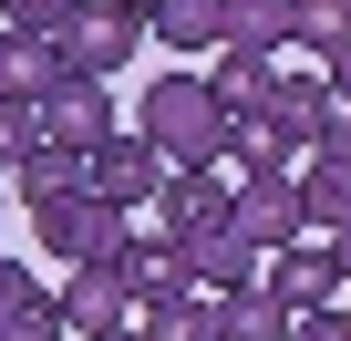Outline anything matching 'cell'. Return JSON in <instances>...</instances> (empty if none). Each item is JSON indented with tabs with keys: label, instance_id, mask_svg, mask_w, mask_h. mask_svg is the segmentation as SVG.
Listing matches in <instances>:
<instances>
[{
	"label": "cell",
	"instance_id": "obj_1",
	"mask_svg": "<svg viewBox=\"0 0 351 341\" xmlns=\"http://www.w3.org/2000/svg\"><path fill=\"white\" fill-rule=\"evenodd\" d=\"M134 134H145L165 165H217V155H228V114H217L207 73H155V93L134 104Z\"/></svg>",
	"mask_w": 351,
	"mask_h": 341
},
{
	"label": "cell",
	"instance_id": "obj_2",
	"mask_svg": "<svg viewBox=\"0 0 351 341\" xmlns=\"http://www.w3.org/2000/svg\"><path fill=\"white\" fill-rule=\"evenodd\" d=\"M52 42H62V73H83V83H114V73L134 62L145 21H134V0H73Z\"/></svg>",
	"mask_w": 351,
	"mask_h": 341
},
{
	"label": "cell",
	"instance_id": "obj_3",
	"mask_svg": "<svg viewBox=\"0 0 351 341\" xmlns=\"http://www.w3.org/2000/svg\"><path fill=\"white\" fill-rule=\"evenodd\" d=\"M32 228H42V259H73V269H93L134 217L124 207H104L93 187H73V197H52V207H32Z\"/></svg>",
	"mask_w": 351,
	"mask_h": 341
},
{
	"label": "cell",
	"instance_id": "obj_4",
	"mask_svg": "<svg viewBox=\"0 0 351 341\" xmlns=\"http://www.w3.org/2000/svg\"><path fill=\"white\" fill-rule=\"evenodd\" d=\"M32 124H42V145H62V155H93V145L114 134V93H104V83H83V73H62V83L32 104Z\"/></svg>",
	"mask_w": 351,
	"mask_h": 341
},
{
	"label": "cell",
	"instance_id": "obj_5",
	"mask_svg": "<svg viewBox=\"0 0 351 341\" xmlns=\"http://www.w3.org/2000/svg\"><path fill=\"white\" fill-rule=\"evenodd\" d=\"M228 228H238L248 248H289V238H310L289 176H228Z\"/></svg>",
	"mask_w": 351,
	"mask_h": 341
},
{
	"label": "cell",
	"instance_id": "obj_6",
	"mask_svg": "<svg viewBox=\"0 0 351 341\" xmlns=\"http://www.w3.org/2000/svg\"><path fill=\"white\" fill-rule=\"evenodd\" d=\"M52 320H62V341H104V331H134V290L93 259V269H73L62 290H52Z\"/></svg>",
	"mask_w": 351,
	"mask_h": 341
},
{
	"label": "cell",
	"instance_id": "obj_7",
	"mask_svg": "<svg viewBox=\"0 0 351 341\" xmlns=\"http://www.w3.org/2000/svg\"><path fill=\"white\" fill-rule=\"evenodd\" d=\"M207 228H228V165H165L155 238H207Z\"/></svg>",
	"mask_w": 351,
	"mask_h": 341
},
{
	"label": "cell",
	"instance_id": "obj_8",
	"mask_svg": "<svg viewBox=\"0 0 351 341\" xmlns=\"http://www.w3.org/2000/svg\"><path fill=\"white\" fill-rule=\"evenodd\" d=\"M83 187H93L104 207H124V217H134V207L165 187V155H155L145 134H104V145L83 155Z\"/></svg>",
	"mask_w": 351,
	"mask_h": 341
},
{
	"label": "cell",
	"instance_id": "obj_9",
	"mask_svg": "<svg viewBox=\"0 0 351 341\" xmlns=\"http://www.w3.org/2000/svg\"><path fill=\"white\" fill-rule=\"evenodd\" d=\"M258 114H269V134H279L289 155H310V145L330 134V114H341V104H330V83H320V73H269V104H258Z\"/></svg>",
	"mask_w": 351,
	"mask_h": 341
},
{
	"label": "cell",
	"instance_id": "obj_10",
	"mask_svg": "<svg viewBox=\"0 0 351 341\" xmlns=\"http://www.w3.org/2000/svg\"><path fill=\"white\" fill-rule=\"evenodd\" d=\"M258 259H269V248H248L238 228H207V238H186V290L238 300V290H258Z\"/></svg>",
	"mask_w": 351,
	"mask_h": 341
},
{
	"label": "cell",
	"instance_id": "obj_11",
	"mask_svg": "<svg viewBox=\"0 0 351 341\" xmlns=\"http://www.w3.org/2000/svg\"><path fill=\"white\" fill-rule=\"evenodd\" d=\"M258 290H269L279 310H320V300H341V279H330L320 238H289V248H269V259H258Z\"/></svg>",
	"mask_w": 351,
	"mask_h": 341
},
{
	"label": "cell",
	"instance_id": "obj_12",
	"mask_svg": "<svg viewBox=\"0 0 351 341\" xmlns=\"http://www.w3.org/2000/svg\"><path fill=\"white\" fill-rule=\"evenodd\" d=\"M134 21H145L165 52H217V42H228V0H134Z\"/></svg>",
	"mask_w": 351,
	"mask_h": 341
},
{
	"label": "cell",
	"instance_id": "obj_13",
	"mask_svg": "<svg viewBox=\"0 0 351 341\" xmlns=\"http://www.w3.org/2000/svg\"><path fill=\"white\" fill-rule=\"evenodd\" d=\"M134 341H217V300L207 290H145L134 300Z\"/></svg>",
	"mask_w": 351,
	"mask_h": 341
},
{
	"label": "cell",
	"instance_id": "obj_14",
	"mask_svg": "<svg viewBox=\"0 0 351 341\" xmlns=\"http://www.w3.org/2000/svg\"><path fill=\"white\" fill-rule=\"evenodd\" d=\"M62 83V42L52 32H0V93L11 104H42Z\"/></svg>",
	"mask_w": 351,
	"mask_h": 341
},
{
	"label": "cell",
	"instance_id": "obj_15",
	"mask_svg": "<svg viewBox=\"0 0 351 341\" xmlns=\"http://www.w3.org/2000/svg\"><path fill=\"white\" fill-rule=\"evenodd\" d=\"M289 42H300V0H228V52L279 62Z\"/></svg>",
	"mask_w": 351,
	"mask_h": 341
},
{
	"label": "cell",
	"instance_id": "obj_16",
	"mask_svg": "<svg viewBox=\"0 0 351 341\" xmlns=\"http://www.w3.org/2000/svg\"><path fill=\"white\" fill-rule=\"evenodd\" d=\"M300 217H310V238H330V228H351V165L341 155H300Z\"/></svg>",
	"mask_w": 351,
	"mask_h": 341
},
{
	"label": "cell",
	"instance_id": "obj_17",
	"mask_svg": "<svg viewBox=\"0 0 351 341\" xmlns=\"http://www.w3.org/2000/svg\"><path fill=\"white\" fill-rule=\"evenodd\" d=\"M269 73H279V62H258V52H228V42H217V73H207L217 114H228V124H238V114H258V104H269Z\"/></svg>",
	"mask_w": 351,
	"mask_h": 341
},
{
	"label": "cell",
	"instance_id": "obj_18",
	"mask_svg": "<svg viewBox=\"0 0 351 341\" xmlns=\"http://www.w3.org/2000/svg\"><path fill=\"white\" fill-rule=\"evenodd\" d=\"M11 187H21V207H52V197H73V187H83V155H62V145H32V155L11 165Z\"/></svg>",
	"mask_w": 351,
	"mask_h": 341
},
{
	"label": "cell",
	"instance_id": "obj_19",
	"mask_svg": "<svg viewBox=\"0 0 351 341\" xmlns=\"http://www.w3.org/2000/svg\"><path fill=\"white\" fill-rule=\"evenodd\" d=\"M217 341H289V310L269 290H238V300H217Z\"/></svg>",
	"mask_w": 351,
	"mask_h": 341
},
{
	"label": "cell",
	"instance_id": "obj_20",
	"mask_svg": "<svg viewBox=\"0 0 351 341\" xmlns=\"http://www.w3.org/2000/svg\"><path fill=\"white\" fill-rule=\"evenodd\" d=\"M300 52H351V0H300Z\"/></svg>",
	"mask_w": 351,
	"mask_h": 341
},
{
	"label": "cell",
	"instance_id": "obj_21",
	"mask_svg": "<svg viewBox=\"0 0 351 341\" xmlns=\"http://www.w3.org/2000/svg\"><path fill=\"white\" fill-rule=\"evenodd\" d=\"M42 145V124H32V104H11V93H0V176H11V165Z\"/></svg>",
	"mask_w": 351,
	"mask_h": 341
},
{
	"label": "cell",
	"instance_id": "obj_22",
	"mask_svg": "<svg viewBox=\"0 0 351 341\" xmlns=\"http://www.w3.org/2000/svg\"><path fill=\"white\" fill-rule=\"evenodd\" d=\"M289 341H351V310L320 300V310H289Z\"/></svg>",
	"mask_w": 351,
	"mask_h": 341
},
{
	"label": "cell",
	"instance_id": "obj_23",
	"mask_svg": "<svg viewBox=\"0 0 351 341\" xmlns=\"http://www.w3.org/2000/svg\"><path fill=\"white\" fill-rule=\"evenodd\" d=\"M73 0H0V32H62Z\"/></svg>",
	"mask_w": 351,
	"mask_h": 341
},
{
	"label": "cell",
	"instance_id": "obj_24",
	"mask_svg": "<svg viewBox=\"0 0 351 341\" xmlns=\"http://www.w3.org/2000/svg\"><path fill=\"white\" fill-rule=\"evenodd\" d=\"M320 83H330V104L351 114V52H330V62H320Z\"/></svg>",
	"mask_w": 351,
	"mask_h": 341
},
{
	"label": "cell",
	"instance_id": "obj_25",
	"mask_svg": "<svg viewBox=\"0 0 351 341\" xmlns=\"http://www.w3.org/2000/svg\"><path fill=\"white\" fill-rule=\"evenodd\" d=\"M320 259H330V279L351 290V228H330V238H320Z\"/></svg>",
	"mask_w": 351,
	"mask_h": 341
},
{
	"label": "cell",
	"instance_id": "obj_26",
	"mask_svg": "<svg viewBox=\"0 0 351 341\" xmlns=\"http://www.w3.org/2000/svg\"><path fill=\"white\" fill-rule=\"evenodd\" d=\"M310 155H341V165H351V114H330V134H320Z\"/></svg>",
	"mask_w": 351,
	"mask_h": 341
},
{
	"label": "cell",
	"instance_id": "obj_27",
	"mask_svg": "<svg viewBox=\"0 0 351 341\" xmlns=\"http://www.w3.org/2000/svg\"><path fill=\"white\" fill-rule=\"evenodd\" d=\"M0 217H11V187H0Z\"/></svg>",
	"mask_w": 351,
	"mask_h": 341
},
{
	"label": "cell",
	"instance_id": "obj_28",
	"mask_svg": "<svg viewBox=\"0 0 351 341\" xmlns=\"http://www.w3.org/2000/svg\"><path fill=\"white\" fill-rule=\"evenodd\" d=\"M104 341H134V331H104Z\"/></svg>",
	"mask_w": 351,
	"mask_h": 341
}]
</instances>
